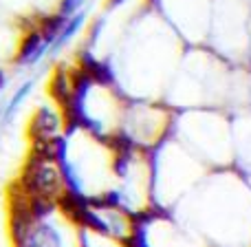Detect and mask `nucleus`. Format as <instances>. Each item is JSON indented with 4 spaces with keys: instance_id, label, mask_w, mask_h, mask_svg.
<instances>
[{
    "instance_id": "nucleus-1",
    "label": "nucleus",
    "mask_w": 251,
    "mask_h": 247,
    "mask_svg": "<svg viewBox=\"0 0 251 247\" xmlns=\"http://www.w3.org/2000/svg\"><path fill=\"white\" fill-rule=\"evenodd\" d=\"M174 38H163V22H152L148 29H137L132 38H124L119 55L117 86L130 100H154L163 95V82L174 71Z\"/></svg>"
},
{
    "instance_id": "nucleus-2",
    "label": "nucleus",
    "mask_w": 251,
    "mask_h": 247,
    "mask_svg": "<svg viewBox=\"0 0 251 247\" xmlns=\"http://www.w3.org/2000/svg\"><path fill=\"white\" fill-rule=\"evenodd\" d=\"M174 113L154 100H130L126 104L122 133H126L139 150H154L174 133Z\"/></svg>"
},
{
    "instance_id": "nucleus-3",
    "label": "nucleus",
    "mask_w": 251,
    "mask_h": 247,
    "mask_svg": "<svg viewBox=\"0 0 251 247\" xmlns=\"http://www.w3.org/2000/svg\"><path fill=\"white\" fill-rule=\"evenodd\" d=\"M13 247H82V227L57 210L53 217L31 223Z\"/></svg>"
},
{
    "instance_id": "nucleus-4",
    "label": "nucleus",
    "mask_w": 251,
    "mask_h": 247,
    "mask_svg": "<svg viewBox=\"0 0 251 247\" xmlns=\"http://www.w3.org/2000/svg\"><path fill=\"white\" fill-rule=\"evenodd\" d=\"M18 183L29 196H44L53 201L60 199L66 190L57 161L33 155H29V161L22 168V177L18 179Z\"/></svg>"
},
{
    "instance_id": "nucleus-5",
    "label": "nucleus",
    "mask_w": 251,
    "mask_h": 247,
    "mask_svg": "<svg viewBox=\"0 0 251 247\" xmlns=\"http://www.w3.org/2000/svg\"><path fill=\"white\" fill-rule=\"evenodd\" d=\"M62 126H66L64 110L53 102V104H42L35 109L29 122V137L31 141H51L60 137Z\"/></svg>"
},
{
    "instance_id": "nucleus-6",
    "label": "nucleus",
    "mask_w": 251,
    "mask_h": 247,
    "mask_svg": "<svg viewBox=\"0 0 251 247\" xmlns=\"http://www.w3.org/2000/svg\"><path fill=\"white\" fill-rule=\"evenodd\" d=\"M44 55H49V44L44 42L40 29H31L18 42V51L13 55V62L18 66H33L42 60Z\"/></svg>"
},
{
    "instance_id": "nucleus-7",
    "label": "nucleus",
    "mask_w": 251,
    "mask_h": 247,
    "mask_svg": "<svg viewBox=\"0 0 251 247\" xmlns=\"http://www.w3.org/2000/svg\"><path fill=\"white\" fill-rule=\"evenodd\" d=\"M84 22H86V13L84 11H79L77 16H73V18H69V22H66V27H64V31L60 33V38L55 40V44H53L51 49H49V55L51 57H55L57 53L62 51V49L66 47V44H71V40L75 38V35L79 33V29L84 27Z\"/></svg>"
},
{
    "instance_id": "nucleus-8",
    "label": "nucleus",
    "mask_w": 251,
    "mask_h": 247,
    "mask_svg": "<svg viewBox=\"0 0 251 247\" xmlns=\"http://www.w3.org/2000/svg\"><path fill=\"white\" fill-rule=\"evenodd\" d=\"M66 22H69V18H64V16H60V13H55V16H47L42 22L38 25V29H40V33H42V38H44V42L49 44V49L55 44V40L60 38V33L64 31V27H66Z\"/></svg>"
},
{
    "instance_id": "nucleus-9",
    "label": "nucleus",
    "mask_w": 251,
    "mask_h": 247,
    "mask_svg": "<svg viewBox=\"0 0 251 247\" xmlns=\"http://www.w3.org/2000/svg\"><path fill=\"white\" fill-rule=\"evenodd\" d=\"M31 88H33V80H26L25 84H20V88L13 93V97L7 102V106H4V110H2V119H4V122H7V119H11V115L20 109V104L26 100V95L31 93Z\"/></svg>"
},
{
    "instance_id": "nucleus-10",
    "label": "nucleus",
    "mask_w": 251,
    "mask_h": 247,
    "mask_svg": "<svg viewBox=\"0 0 251 247\" xmlns=\"http://www.w3.org/2000/svg\"><path fill=\"white\" fill-rule=\"evenodd\" d=\"M82 247H126V243L113 239V236L95 234V232L82 227Z\"/></svg>"
},
{
    "instance_id": "nucleus-11",
    "label": "nucleus",
    "mask_w": 251,
    "mask_h": 247,
    "mask_svg": "<svg viewBox=\"0 0 251 247\" xmlns=\"http://www.w3.org/2000/svg\"><path fill=\"white\" fill-rule=\"evenodd\" d=\"M84 2H86V0H62L57 13L64 16V18H73V16H77V13L82 11Z\"/></svg>"
},
{
    "instance_id": "nucleus-12",
    "label": "nucleus",
    "mask_w": 251,
    "mask_h": 247,
    "mask_svg": "<svg viewBox=\"0 0 251 247\" xmlns=\"http://www.w3.org/2000/svg\"><path fill=\"white\" fill-rule=\"evenodd\" d=\"M4 86H7V75H4V71L0 69V93H2Z\"/></svg>"
}]
</instances>
